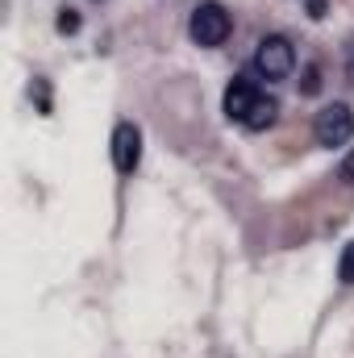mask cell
I'll list each match as a JSON object with an SVG mask.
<instances>
[{"instance_id": "4", "label": "cell", "mask_w": 354, "mask_h": 358, "mask_svg": "<svg viewBox=\"0 0 354 358\" xmlns=\"http://www.w3.org/2000/svg\"><path fill=\"white\" fill-rule=\"evenodd\" d=\"M313 134H317V142L321 146H346L354 138V113L351 104H325L321 113H317V125H313Z\"/></svg>"}, {"instance_id": "2", "label": "cell", "mask_w": 354, "mask_h": 358, "mask_svg": "<svg viewBox=\"0 0 354 358\" xmlns=\"http://www.w3.org/2000/svg\"><path fill=\"white\" fill-rule=\"evenodd\" d=\"M292 67H296V50H292L288 38L271 34V38L259 42V50H255V71H259L263 80H288Z\"/></svg>"}, {"instance_id": "8", "label": "cell", "mask_w": 354, "mask_h": 358, "mask_svg": "<svg viewBox=\"0 0 354 358\" xmlns=\"http://www.w3.org/2000/svg\"><path fill=\"white\" fill-rule=\"evenodd\" d=\"M321 88V80H317V67H309V71H304V92H317Z\"/></svg>"}, {"instance_id": "1", "label": "cell", "mask_w": 354, "mask_h": 358, "mask_svg": "<svg viewBox=\"0 0 354 358\" xmlns=\"http://www.w3.org/2000/svg\"><path fill=\"white\" fill-rule=\"evenodd\" d=\"M275 113H279V104L255 80H246V76H238L225 88V117L238 121V125H246V129H267L275 121Z\"/></svg>"}, {"instance_id": "5", "label": "cell", "mask_w": 354, "mask_h": 358, "mask_svg": "<svg viewBox=\"0 0 354 358\" xmlns=\"http://www.w3.org/2000/svg\"><path fill=\"white\" fill-rule=\"evenodd\" d=\"M138 163H142V129L134 121H121L113 129V167L121 176H134Z\"/></svg>"}, {"instance_id": "9", "label": "cell", "mask_w": 354, "mask_h": 358, "mask_svg": "<svg viewBox=\"0 0 354 358\" xmlns=\"http://www.w3.org/2000/svg\"><path fill=\"white\" fill-rule=\"evenodd\" d=\"M346 80L354 84V38H351V46H346Z\"/></svg>"}, {"instance_id": "6", "label": "cell", "mask_w": 354, "mask_h": 358, "mask_svg": "<svg viewBox=\"0 0 354 358\" xmlns=\"http://www.w3.org/2000/svg\"><path fill=\"white\" fill-rule=\"evenodd\" d=\"M338 279L342 283H354V242L342 250V259H338Z\"/></svg>"}, {"instance_id": "7", "label": "cell", "mask_w": 354, "mask_h": 358, "mask_svg": "<svg viewBox=\"0 0 354 358\" xmlns=\"http://www.w3.org/2000/svg\"><path fill=\"white\" fill-rule=\"evenodd\" d=\"M80 29V13L76 8H63L59 13V34H76Z\"/></svg>"}, {"instance_id": "10", "label": "cell", "mask_w": 354, "mask_h": 358, "mask_svg": "<svg viewBox=\"0 0 354 358\" xmlns=\"http://www.w3.org/2000/svg\"><path fill=\"white\" fill-rule=\"evenodd\" d=\"M304 4L313 8V17H321V13H325V0H304Z\"/></svg>"}, {"instance_id": "3", "label": "cell", "mask_w": 354, "mask_h": 358, "mask_svg": "<svg viewBox=\"0 0 354 358\" xmlns=\"http://www.w3.org/2000/svg\"><path fill=\"white\" fill-rule=\"evenodd\" d=\"M229 29H234V21L221 4H200L187 21V34H192L196 46H221L229 38Z\"/></svg>"}]
</instances>
